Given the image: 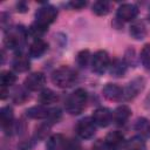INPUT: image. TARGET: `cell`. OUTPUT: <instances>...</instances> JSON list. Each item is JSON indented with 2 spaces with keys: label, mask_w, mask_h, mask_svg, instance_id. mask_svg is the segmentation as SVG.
<instances>
[{
  "label": "cell",
  "mask_w": 150,
  "mask_h": 150,
  "mask_svg": "<svg viewBox=\"0 0 150 150\" xmlns=\"http://www.w3.org/2000/svg\"><path fill=\"white\" fill-rule=\"evenodd\" d=\"M52 81L59 88H70L77 81V73L68 66H61L53 71Z\"/></svg>",
  "instance_id": "cell-1"
},
{
  "label": "cell",
  "mask_w": 150,
  "mask_h": 150,
  "mask_svg": "<svg viewBox=\"0 0 150 150\" xmlns=\"http://www.w3.org/2000/svg\"><path fill=\"white\" fill-rule=\"evenodd\" d=\"M88 100V94L84 89L79 88L75 91H73L66 100L64 102V108L66 111L69 112L70 115H79L81 114L87 104Z\"/></svg>",
  "instance_id": "cell-2"
},
{
  "label": "cell",
  "mask_w": 150,
  "mask_h": 150,
  "mask_svg": "<svg viewBox=\"0 0 150 150\" xmlns=\"http://www.w3.org/2000/svg\"><path fill=\"white\" fill-rule=\"evenodd\" d=\"M57 18V9L52 5H43L35 12V21L38 26L48 29V26L52 25Z\"/></svg>",
  "instance_id": "cell-3"
},
{
  "label": "cell",
  "mask_w": 150,
  "mask_h": 150,
  "mask_svg": "<svg viewBox=\"0 0 150 150\" xmlns=\"http://www.w3.org/2000/svg\"><path fill=\"white\" fill-rule=\"evenodd\" d=\"M25 38H26V29L22 26H20L8 30L4 42H5V46L9 49H18L19 47L22 46Z\"/></svg>",
  "instance_id": "cell-4"
},
{
  "label": "cell",
  "mask_w": 150,
  "mask_h": 150,
  "mask_svg": "<svg viewBox=\"0 0 150 150\" xmlns=\"http://www.w3.org/2000/svg\"><path fill=\"white\" fill-rule=\"evenodd\" d=\"M110 57L105 50H97L91 57V69L94 73L102 75L109 69Z\"/></svg>",
  "instance_id": "cell-5"
},
{
  "label": "cell",
  "mask_w": 150,
  "mask_h": 150,
  "mask_svg": "<svg viewBox=\"0 0 150 150\" xmlns=\"http://www.w3.org/2000/svg\"><path fill=\"white\" fill-rule=\"evenodd\" d=\"M75 130H76V134L80 138L89 139L96 132V124L91 117H84L77 122Z\"/></svg>",
  "instance_id": "cell-6"
},
{
  "label": "cell",
  "mask_w": 150,
  "mask_h": 150,
  "mask_svg": "<svg viewBox=\"0 0 150 150\" xmlns=\"http://www.w3.org/2000/svg\"><path fill=\"white\" fill-rule=\"evenodd\" d=\"M145 86V81L143 77H136L132 81H130L125 88H123V100L130 101L135 98L143 89Z\"/></svg>",
  "instance_id": "cell-7"
},
{
  "label": "cell",
  "mask_w": 150,
  "mask_h": 150,
  "mask_svg": "<svg viewBox=\"0 0 150 150\" xmlns=\"http://www.w3.org/2000/svg\"><path fill=\"white\" fill-rule=\"evenodd\" d=\"M46 83V76L40 73V71H36V73H32L29 74L26 79H25V82H23V86L27 90H30V91H38L40 89L43 88Z\"/></svg>",
  "instance_id": "cell-8"
},
{
  "label": "cell",
  "mask_w": 150,
  "mask_h": 150,
  "mask_svg": "<svg viewBox=\"0 0 150 150\" xmlns=\"http://www.w3.org/2000/svg\"><path fill=\"white\" fill-rule=\"evenodd\" d=\"M91 118L96 125H98L101 128H105L112 122V112L108 108L100 107L93 112Z\"/></svg>",
  "instance_id": "cell-9"
},
{
  "label": "cell",
  "mask_w": 150,
  "mask_h": 150,
  "mask_svg": "<svg viewBox=\"0 0 150 150\" xmlns=\"http://www.w3.org/2000/svg\"><path fill=\"white\" fill-rule=\"evenodd\" d=\"M138 14V7L134 4H122L117 9V19L121 21H134Z\"/></svg>",
  "instance_id": "cell-10"
},
{
  "label": "cell",
  "mask_w": 150,
  "mask_h": 150,
  "mask_svg": "<svg viewBox=\"0 0 150 150\" xmlns=\"http://www.w3.org/2000/svg\"><path fill=\"white\" fill-rule=\"evenodd\" d=\"M102 94L108 101L117 102L123 100V88L115 83H107L102 89Z\"/></svg>",
  "instance_id": "cell-11"
},
{
  "label": "cell",
  "mask_w": 150,
  "mask_h": 150,
  "mask_svg": "<svg viewBox=\"0 0 150 150\" xmlns=\"http://www.w3.org/2000/svg\"><path fill=\"white\" fill-rule=\"evenodd\" d=\"M67 142L68 141L62 134H54L47 139L46 150H64Z\"/></svg>",
  "instance_id": "cell-12"
},
{
  "label": "cell",
  "mask_w": 150,
  "mask_h": 150,
  "mask_svg": "<svg viewBox=\"0 0 150 150\" xmlns=\"http://www.w3.org/2000/svg\"><path fill=\"white\" fill-rule=\"evenodd\" d=\"M48 49V43L42 39H34L29 46V55L34 59H40Z\"/></svg>",
  "instance_id": "cell-13"
},
{
  "label": "cell",
  "mask_w": 150,
  "mask_h": 150,
  "mask_svg": "<svg viewBox=\"0 0 150 150\" xmlns=\"http://www.w3.org/2000/svg\"><path fill=\"white\" fill-rule=\"evenodd\" d=\"M130 116H131V109L128 105L122 104V105L117 107L114 110V112H112V121L117 125H123L129 120Z\"/></svg>",
  "instance_id": "cell-14"
},
{
  "label": "cell",
  "mask_w": 150,
  "mask_h": 150,
  "mask_svg": "<svg viewBox=\"0 0 150 150\" xmlns=\"http://www.w3.org/2000/svg\"><path fill=\"white\" fill-rule=\"evenodd\" d=\"M108 70H109L111 76H114V77H122V76H124V74L127 71V63L124 62V60L114 59V60L110 61Z\"/></svg>",
  "instance_id": "cell-15"
},
{
  "label": "cell",
  "mask_w": 150,
  "mask_h": 150,
  "mask_svg": "<svg viewBox=\"0 0 150 150\" xmlns=\"http://www.w3.org/2000/svg\"><path fill=\"white\" fill-rule=\"evenodd\" d=\"M26 115H27V117L33 118V120H43V118L48 117L49 109L47 107H45L43 104L34 105L26 110Z\"/></svg>",
  "instance_id": "cell-16"
},
{
  "label": "cell",
  "mask_w": 150,
  "mask_h": 150,
  "mask_svg": "<svg viewBox=\"0 0 150 150\" xmlns=\"http://www.w3.org/2000/svg\"><path fill=\"white\" fill-rule=\"evenodd\" d=\"M13 117H14V112L12 107L7 105L1 108L0 110V122H1V127L4 130H9L13 125Z\"/></svg>",
  "instance_id": "cell-17"
},
{
  "label": "cell",
  "mask_w": 150,
  "mask_h": 150,
  "mask_svg": "<svg viewBox=\"0 0 150 150\" xmlns=\"http://www.w3.org/2000/svg\"><path fill=\"white\" fill-rule=\"evenodd\" d=\"M129 33L135 40H143L146 36L148 30L143 21H134L129 28Z\"/></svg>",
  "instance_id": "cell-18"
},
{
  "label": "cell",
  "mask_w": 150,
  "mask_h": 150,
  "mask_svg": "<svg viewBox=\"0 0 150 150\" xmlns=\"http://www.w3.org/2000/svg\"><path fill=\"white\" fill-rule=\"evenodd\" d=\"M104 142L110 146L114 150L120 148L123 143H124V135L118 131V130H115V131H110L107 136H105V139Z\"/></svg>",
  "instance_id": "cell-19"
},
{
  "label": "cell",
  "mask_w": 150,
  "mask_h": 150,
  "mask_svg": "<svg viewBox=\"0 0 150 150\" xmlns=\"http://www.w3.org/2000/svg\"><path fill=\"white\" fill-rule=\"evenodd\" d=\"M13 68L18 73H25L30 68V61L25 54H18L13 60Z\"/></svg>",
  "instance_id": "cell-20"
},
{
  "label": "cell",
  "mask_w": 150,
  "mask_h": 150,
  "mask_svg": "<svg viewBox=\"0 0 150 150\" xmlns=\"http://www.w3.org/2000/svg\"><path fill=\"white\" fill-rule=\"evenodd\" d=\"M57 100H59L57 94H56L54 90L48 89V88L42 89V90H41V93L39 94V101H40V103H42L43 105L55 103Z\"/></svg>",
  "instance_id": "cell-21"
},
{
  "label": "cell",
  "mask_w": 150,
  "mask_h": 150,
  "mask_svg": "<svg viewBox=\"0 0 150 150\" xmlns=\"http://www.w3.org/2000/svg\"><path fill=\"white\" fill-rule=\"evenodd\" d=\"M111 9V5L109 1H104V0H98V1H95L93 7H91V11L94 14L98 15V16H104L107 15Z\"/></svg>",
  "instance_id": "cell-22"
},
{
  "label": "cell",
  "mask_w": 150,
  "mask_h": 150,
  "mask_svg": "<svg viewBox=\"0 0 150 150\" xmlns=\"http://www.w3.org/2000/svg\"><path fill=\"white\" fill-rule=\"evenodd\" d=\"M135 130L141 134V136H149L150 135V121L145 117L137 118L135 123Z\"/></svg>",
  "instance_id": "cell-23"
},
{
  "label": "cell",
  "mask_w": 150,
  "mask_h": 150,
  "mask_svg": "<svg viewBox=\"0 0 150 150\" xmlns=\"http://www.w3.org/2000/svg\"><path fill=\"white\" fill-rule=\"evenodd\" d=\"M125 150H145V142L141 136H135L127 141Z\"/></svg>",
  "instance_id": "cell-24"
},
{
  "label": "cell",
  "mask_w": 150,
  "mask_h": 150,
  "mask_svg": "<svg viewBox=\"0 0 150 150\" xmlns=\"http://www.w3.org/2000/svg\"><path fill=\"white\" fill-rule=\"evenodd\" d=\"M15 81H16V75L13 71H11V70H4V71H1V74H0V83H1V87H5V88L11 87V86H13L15 83Z\"/></svg>",
  "instance_id": "cell-25"
},
{
  "label": "cell",
  "mask_w": 150,
  "mask_h": 150,
  "mask_svg": "<svg viewBox=\"0 0 150 150\" xmlns=\"http://www.w3.org/2000/svg\"><path fill=\"white\" fill-rule=\"evenodd\" d=\"M50 123H42V124H40L36 129H35V135H34V137H35V139H38V141H41V139H45L47 136H48V134H49V131H50Z\"/></svg>",
  "instance_id": "cell-26"
},
{
  "label": "cell",
  "mask_w": 150,
  "mask_h": 150,
  "mask_svg": "<svg viewBox=\"0 0 150 150\" xmlns=\"http://www.w3.org/2000/svg\"><path fill=\"white\" fill-rule=\"evenodd\" d=\"M139 60L145 69H150V43H145L141 50Z\"/></svg>",
  "instance_id": "cell-27"
},
{
  "label": "cell",
  "mask_w": 150,
  "mask_h": 150,
  "mask_svg": "<svg viewBox=\"0 0 150 150\" xmlns=\"http://www.w3.org/2000/svg\"><path fill=\"white\" fill-rule=\"evenodd\" d=\"M90 57H91V56H90L89 50H88V49H83V50L79 52V54H77V56H76V62H77V64H79L80 67L86 68V67L88 66L89 61H90Z\"/></svg>",
  "instance_id": "cell-28"
},
{
  "label": "cell",
  "mask_w": 150,
  "mask_h": 150,
  "mask_svg": "<svg viewBox=\"0 0 150 150\" xmlns=\"http://www.w3.org/2000/svg\"><path fill=\"white\" fill-rule=\"evenodd\" d=\"M61 116H62V112L59 108H53V109H49V115L47 117L48 120V123L53 124V123H57L60 120H61Z\"/></svg>",
  "instance_id": "cell-29"
},
{
  "label": "cell",
  "mask_w": 150,
  "mask_h": 150,
  "mask_svg": "<svg viewBox=\"0 0 150 150\" xmlns=\"http://www.w3.org/2000/svg\"><path fill=\"white\" fill-rule=\"evenodd\" d=\"M93 150H114L112 148H110L104 141H97L94 145H93Z\"/></svg>",
  "instance_id": "cell-30"
},
{
  "label": "cell",
  "mask_w": 150,
  "mask_h": 150,
  "mask_svg": "<svg viewBox=\"0 0 150 150\" xmlns=\"http://www.w3.org/2000/svg\"><path fill=\"white\" fill-rule=\"evenodd\" d=\"M73 9H82L83 7L87 6V1H81V0H75V1H70L68 4Z\"/></svg>",
  "instance_id": "cell-31"
},
{
  "label": "cell",
  "mask_w": 150,
  "mask_h": 150,
  "mask_svg": "<svg viewBox=\"0 0 150 150\" xmlns=\"http://www.w3.org/2000/svg\"><path fill=\"white\" fill-rule=\"evenodd\" d=\"M64 150H81V146L77 142L71 141V142H67V145H66Z\"/></svg>",
  "instance_id": "cell-32"
},
{
  "label": "cell",
  "mask_w": 150,
  "mask_h": 150,
  "mask_svg": "<svg viewBox=\"0 0 150 150\" xmlns=\"http://www.w3.org/2000/svg\"><path fill=\"white\" fill-rule=\"evenodd\" d=\"M16 8H18V12H20V13H25V12H27L28 6H27V4H26L25 1H20V2L16 4Z\"/></svg>",
  "instance_id": "cell-33"
},
{
  "label": "cell",
  "mask_w": 150,
  "mask_h": 150,
  "mask_svg": "<svg viewBox=\"0 0 150 150\" xmlns=\"http://www.w3.org/2000/svg\"><path fill=\"white\" fill-rule=\"evenodd\" d=\"M7 88H5V87H1V91H0V97H1V100H5L6 97H7Z\"/></svg>",
  "instance_id": "cell-34"
},
{
  "label": "cell",
  "mask_w": 150,
  "mask_h": 150,
  "mask_svg": "<svg viewBox=\"0 0 150 150\" xmlns=\"http://www.w3.org/2000/svg\"><path fill=\"white\" fill-rule=\"evenodd\" d=\"M148 20L150 21V11H149V13H148Z\"/></svg>",
  "instance_id": "cell-35"
}]
</instances>
